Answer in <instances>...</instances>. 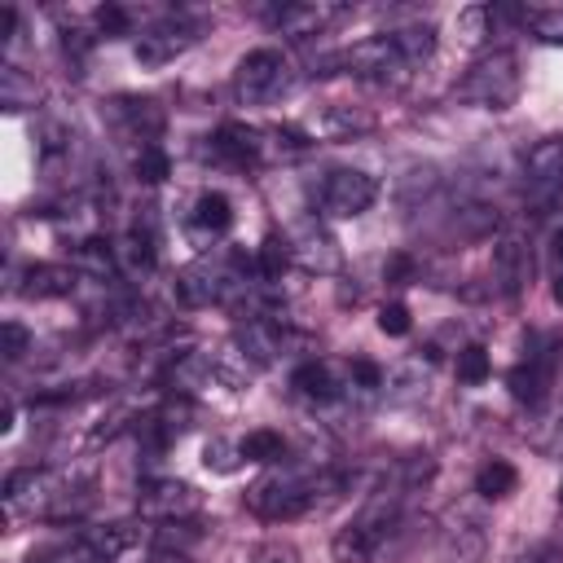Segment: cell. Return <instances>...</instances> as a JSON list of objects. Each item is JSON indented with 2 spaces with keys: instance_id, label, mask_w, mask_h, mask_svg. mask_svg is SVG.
<instances>
[{
  "instance_id": "ab89813d",
  "label": "cell",
  "mask_w": 563,
  "mask_h": 563,
  "mask_svg": "<svg viewBox=\"0 0 563 563\" xmlns=\"http://www.w3.org/2000/svg\"><path fill=\"white\" fill-rule=\"evenodd\" d=\"M554 299L563 303V273H559V282H554Z\"/></svg>"
},
{
  "instance_id": "5bb4252c",
  "label": "cell",
  "mask_w": 563,
  "mask_h": 563,
  "mask_svg": "<svg viewBox=\"0 0 563 563\" xmlns=\"http://www.w3.org/2000/svg\"><path fill=\"white\" fill-rule=\"evenodd\" d=\"M238 343H242V352H246L251 361L268 365V361H273V352L282 347V334H277L268 321H246V325L238 330Z\"/></svg>"
},
{
  "instance_id": "9a60e30c",
  "label": "cell",
  "mask_w": 563,
  "mask_h": 563,
  "mask_svg": "<svg viewBox=\"0 0 563 563\" xmlns=\"http://www.w3.org/2000/svg\"><path fill=\"white\" fill-rule=\"evenodd\" d=\"M391 44H396V53L413 66V62H422V57L435 48V26H427V22H418V26H400V31H391Z\"/></svg>"
},
{
  "instance_id": "d6986e66",
  "label": "cell",
  "mask_w": 563,
  "mask_h": 563,
  "mask_svg": "<svg viewBox=\"0 0 563 563\" xmlns=\"http://www.w3.org/2000/svg\"><path fill=\"white\" fill-rule=\"evenodd\" d=\"M216 295H220V282L207 268H185L176 277V299L180 303H211Z\"/></svg>"
},
{
  "instance_id": "60d3db41",
  "label": "cell",
  "mask_w": 563,
  "mask_h": 563,
  "mask_svg": "<svg viewBox=\"0 0 563 563\" xmlns=\"http://www.w3.org/2000/svg\"><path fill=\"white\" fill-rule=\"evenodd\" d=\"M559 497H563V488H559Z\"/></svg>"
},
{
  "instance_id": "3957f363",
  "label": "cell",
  "mask_w": 563,
  "mask_h": 563,
  "mask_svg": "<svg viewBox=\"0 0 563 563\" xmlns=\"http://www.w3.org/2000/svg\"><path fill=\"white\" fill-rule=\"evenodd\" d=\"M374 194H378L374 176H365V172H356V167H334V172L321 180V194H317V202H321V211H325V216H334V220H347V216H361V211H369Z\"/></svg>"
},
{
  "instance_id": "4316f807",
  "label": "cell",
  "mask_w": 563,
  "mask_h": 563,
  "mask_svg": "<svg viewBox=\"0 0 563 563\" xmlns=\"http://www.w3.org/2000/svg\"><path fill=\"white\" fill-rule=\"evenodd\" d=\"M132 167H136V176H141L145 185H158V180H167V172H172V167H167V154H163L158 145H141V154H136Z\"/></svg>"
},
{
  "instance_id": "5b68a950",
  "label": "cell",
  "mask_w": 563,
  "mask_h": 563,
  "mask_svg": "<svg viewBox=\"0 0 563 563\" xmlns=\"http://www.w3.org/2000/svg\"><path fill=\"white\" fill-rule=\"evenodd\" d=\"M286 88V57L277 48H255L238 62V92L246 101H268Z\"/></svg>"
},
{
  "instance_id": "d4e9b609",
  "label": "cell",
  "mask_w": 563,
  "mask_h": 563,
  "mask_svg": "<svg viewBox=\"0 0 563 563\" xmlns=\"http://www.w3.org/2000/svg\"><path fill=\"white\" fill-rule=\"evenodd\" d=\"M299 260H303L308 268H334V264H339V251H334V242H330V238L308 233V238H303V246H299Z\"/></svg>"
},
{
  "instance_id": "2e32d148",
  "label": "cell",
  "mask_w": 563,
  "mask_h": 563,
  "mask_svg": "<svg viewBox=\"0 0 563 563\" xmlns=\"http://www.w3.org/2000/svg\"><path fill=\"white\" fill-rule=\"evenodd\" d=\"M255 150H260L255 132H251V128H242V123H224V128L216 132V154H224V158H233V163L255 158Z\"/></svg>"
},
{
  "instance_id": "6da1fadb",
  "label": "cell",
  "mask_w": 563,
  "mask_h": 563,
  "mask_svg": "<svg viewBox=\"0 0 563 563\" xmlns=\"http://www.w3.org/2000/svg\"><path fill=\"white\" fill-rule=\"evenodd\" d=\"M391 528H396V501H387V497L369 501V506L334 537V559H339V563H374V554L387 545Z\"/></svg>"
},
{
  "instance_id": "4dcf8cb0",
  "label": "cell",
  "mask_w": 563,
  "mask_h": 563,
  "mask_svg": "<svg viewBox=\"0 0 563 563\" xmlns=\"http://www.w3.org/2000/svg\"><path fill=\"white\" fill-rule=\"evenodd\" d=\"M119 251L128 255V264H132V268H154V246H150V238L132 233V238H128Z\"/></svg>"
},
{
  "instance_id": "ac0fdd59",
  "label": "cell",
  "mask_w": 563,
  "mask_h": 563,
  "mask_svg": "<svg viewBox=\"0 0 563 563\" xmlns=\"http://www.w3.org/2000/svg\"><path fill=\"white\" fill-rule=\"evenodd\" d=\"M194 224L207 229V233H224V229L233 224L229 198H224V194H202V198L194 202Z\"/></svg>"
},
{
  "instance_id": "44dd1931",
  "label": "cell",
  "mask_w": 563,
  "mask_h": 563,
  "mask_svg": "<svg viewBox=\"0 0 563 563\" xmlns=\"http://www.w3.org/2000/svg\"><path fill=\"white\" fill-rule=\"evenodd\" d=\"M75 260H79V268H88L92 277H106V273H114V246H110L106 238H88V242H79Z\"/></svg>"
},
{
  "instance_id": "4fadbf2b",
  "label": "cell",
  "mask_w": 563,
  "mask_h": 563,
  "mask_svg": "<svg viewBox=\"0 0 563 563\" xmlns=\"http://www.w3.org/2000/svg\"><path fill=\"white\" fill-rule=\"evenodd\" d=\"M506 383H510L515 400L537 405V400L545 396V387H550V361H528V365H515Z\"/></svg>"
},
{
  "instance_id": "9c48e42d",
  "label": "cell",
  "mask_w": 563,
  "mask_h": 563,
  "mask_svg": "<svg viewBox=\"0 0 563 563\" xmlns=\"http://www.w3.org/2000/svg\"><path fill=\"white\" fill-rule=\"evenodd\" d=\"M343 62H347V70H356V75H365V79H387L391 70H405V66H409V62L396 53L391 35H378V40L356 44Z\"/></svg>"
},
{
  "instance_id": "484cf974",
  "label": "cell",
  "mask_w": 563,
  "mask_h": 563,
  "mask_svg": "<svg viewBox=\"0 0 563 563\" xmlns=\"http://www.w3.org/2000/svg\"><path fill=\"white\" fill-rule=\"evenodd\" d=\"M286 264H290V242L268 238V242L260 246V277H264V282H277Z\"/></svg>"
},
{
  "instance_id": "52a82bcc",
  "label": "cell",
  "mask_w": 563,
  "mask_h": 563,
  "mask_svg": "<svg viewBox=\"0 0 563 563\" xmlns=\"http://www.w3.org/2000/svg\"><path fill=\"white\" fill-rule=\"evenodd\" d=\"M198 510V493L189 484H176V479H158V484H145L141 488V515L158 519V523H176V519H189Z\"/></svg>"
},
{
  "instance_id": "8fae6325",
  "label": "cell",
  "mask_w": 563,
  "mask_h": 563,
  "mask_svg": "<svg viewBox=\"0 0 563 563\" xmlns=\"http://www.w3.org/2000/svg\"><path fill=\"white\" fill-rule=\"evenodd\" d=\"M31 299H62L75 290V268L66 264H35L26 268V286H22Z\"/></svg>"
},
{
  "instance_id": "7a4b0ae2",
  "label": "cell",
  "mask_w": 563,
  "mask_h": 563,
  "mask_svg": "<svg viewBox=\"0 0 563 563\" xmlns=\"http://www.w3.org/2000/svg\"><path fill=\"white\" fill-rule=\"evenodd\" d=\"M515 92H519V66H515V53H506V48L475 62L471 75L462 79V97L484 110H506L515 101Z\"/></svg>"
},
{
  "instance_id": "cb8c5ba5",
  "label": "cell",
  "mask_w": 563,
  "mask_h": 563,
  "mask_svg": "<svg viewBox=\"0 0 563 563\" xmlns=\"http://www.w3.org/2000/svg\"><path fill=\"white\" fill-rule=\"evenodd\" d=\"M497 224V211L493 207H462L457 216H453V233L457 238H479V233H488Z\"/></svg>"
},
{
  "instance_id": "f35d334b",
  "label": "cell",
  "mask_w": 563,
  "mask_h": 563,
  "mask_svg": "<svg viewBox=\"0 0 563 563\" xmlns=\"http://www.w3.org/2000/svg\"><path fill=\"white\" fill-rule=\"evenodd\" d=\"M154 563H185V554H176V550H163V554H154Z\"/></svg>"
},
{
  "instance_id": "d6a6232c",
  "label": "cell",
  "mask_w": 563,
  "mask_h": 563,
  "mask_svg": "<svg viewBox=\"0 0 563 563\" xmlns=\"http://www.w3.org/2000/svg\"><path fill=\"white\" fill-rule=\"evenodd\" d=\"M532 26H537V35H541V40H550V44H563V9L537 13V18H532Z\"/></svg>"
},
{
  "instance_id": "83f0119b",
  "label": "cell",
  "mask_w": 563,
  "mask_h": 563,
  "mask_svg": "<svg viewBox=\"0 0 563 563\" xmlns=\"http://www.w3.org/2000/svg\"><path fill=\"white\" fill-rule=\"evenodd\" d=\"M457 378L462 383H484L488 378V352L479 343H471V347L457 352Z\"/></svg>"
},
{
  "instance_id": "1f68e13d",
  "label": "cell",
  "mask_w": 563,
  "mask_h": 563,
  "mask_svg": "<svg viewBox=\"0 0 563 563\" xmlns=\"http://www.w3.org/2000/svg\"><path fill=\"white\" fill-rule=\"evenodd\" d=\"M378 330H383V334H409V308H405V303L378 308Z\"/></svg>"
},
{
  "instance_id": "30bf717a",
  "label": "cell",
  "mask_w": 563,
  "mask_h": 563,
  "mask_svg": "<svg viewBox=\"0 0 563 563\" xmlns=\"http://www.w3.org/2000/svg\"><path fill=\"white\" fill-rule=\"evenodd\" d=\"M493 277L501 282V290H519L532 277V255L519 238H501L493 246Z\"/></svg>"
},
{
  "instance_id": "e575fe53",
  "label": "cell",
  "mask_w": 563,
  "mask_h": 563,
  "mask_svg": "<svg viewBox=\"0 0 563 563\" xmlns=\"http://www.w3.org/2000/svg\"><path fill=\"white\" fill-rule=\"evenodd\" d=\"M383 273H387V282H396V286H405V282L413 277V264H409V255H391Z\"/></svg>"
},
{
  "instance_id": "f546056e",
  "label": "cell",
  "mask_w": 563,
  "mask_h": 563,
  "mask_svg": "<svg viewBox=\"0 0 563 563\" xmlns=\"http://www.w3.org/2000/svg\"><path fill=\"white\" fill-rule=\"evenodd\" d=\"M26 347H31V334H26L18 321H4V325H0V352H4V361H22Z\"/></svg>"
},
{
  "instance_id": "277c9868",
  "label": "cell",
  "mask_w": 563,
  "mask_h": 563,
  "mask_svg": "<svg viewBox=\"0 0 563 563\" xmlns=\"http://www.w3.org/2000/svg\"><path fill=\"white\" fill-rule=\"evenodd\" d=\"M194 40H198V22H194V18H185V13L158 18L154 26L141 31V40H136V62H145V66H163V62L180 57Z\"/></svg>"
},
{
  "instance_id": "d590c367",
  "label": "cell",
  "mask_w": 563,
  "mask_h": 563,
  "mask_svg": "<svg viewBox=\"0 0 563 563\" xmlns=\"http://www.w3.org/2000/svg\"><path fill=\"white\" fill-rule=\"evenodd\" d=\"M352 378H356L361 387H378V383H383V369H378L374 361H352Z\"/></svg>"
},
{
  "instance_id": "8d00e7d4",
  "label": "cell",
  "mask_w": 563,
  "mask_h": 563,
  "mask_svg": "<svg viewBox=\"0 0 563 563\" xmlns=\"http://www.w3.org/2000/svg\"><path fill=\"white\" fill-rule=\"evenodd\" d=\"M550 255H554V264L563 268V229H559V233L550 238Z\"/></svg>"
},
{
  "instance_id": "8992f818",
  "label": "cell",
  "mask_w": 563,
  "mask_h": 563,
  "mask_svg": "<svg viewBox=\"0 0 563 563\" xmlns=\"http://www.w3.org/2000/svg\"><path fill=\"white\" fill-rule=\"evenodd\" d=\"M317 501V484H299V479H268L251 493V510L264 519H295Z\"/></svg>"
},
{
  "instance_id": "7c38bea8",
  "label": "cell",
  "mask_w": 563,
  "mask_h": 563,
  "mask_svg": "<svg viewBox=\"0 0 563 563\" xmlns=\"http://www.w3.org/2000/svg\"><path fill=\"white\" fill-rule=\"evenodd\" d=\"M523 172L532 185H559L563 180V141H541L528 150Z\"/></svg>"
},
{
  "instance_id": "603a6c76",
  "label": "cell",
  "mask_w": 563,
  "mask_h": 563,
  "mask_svg": "<svg viewBox=\"0 0 563 563\" xmlns=\"http://www.w3.org/2000/svg\"><path fill=\"white\" fill-rule=\"evenodd\" d=\"M238 457H246V462H273V457H282V435L277 431H251L238 444Z\"/></svg>"
},
{
  "instance_id": "ba28073f",
  "label": "cell",
  "mask_w": 563,
  "mask_h": 563,
  "mask_svg": "<svg viewBox=\"0 0 563 563\" xmlns=\"http://www.w3.org/2000/svg\"><path fill=\"white\" fill-rule=\"evenodd\" d=\"M343 9L339 4H325V0H308V4H282V9H273V26L282 31V35H290V40H308V35H321L334 18H339Z\"/></svg>"
},
{
  "instance_id": "836d02e7",
  "label": "cell",
  "mask_w": 563,
  "mask_h": 563,
  "mask_svg": "<svg viewBox=\"0 0 563 563\" xmlns=\"http://www.w3.org/2000/svg\"><path fill=\"white\" fill-rule=\"evenodd\" d=\"M97 26H101L106 35H123V31H128V13H123L119 4H101V9H97Z\"/></svg>"
},
{
  "instance_id": "74e56055",
  "label": "cell",
  "mask_w": 563,
  "mask_h": 563,
  "mask_svg": "<svg viewBox=\"0 0 563 563\" xmlns=\"http://www.w3.org/2000/svg\"><path fill=\"white\" fill-rule=\"evenodd\" d=\"M523 563H559V559H554V550H537V554L523 559Z\"/></svg>"
},
{
  "instance_id": "ffe728a7",
  "label": "cell",
  "mask_w": 563,
  "mask_h": 563,
  "mask_svg": "<svg viewBox=\"0 0 563 563\" xmlns=\"http://www.w3.org/2000/svg\"><path fill=\"white\" fill-rule=\"evenodd\" d=\"M515 466L510 462H501V457H493V462H484L479 466V475H475V493H484V497H506L510 488H515Z\"/></svg>"
},
{
  "instance_id": "e0dca14e",
  "label": "cell",
  "mask_w": 563,
  "mask_h": 563,
  "mask_svg": "<svg viewBox=\"0 0 563 563\" xmlns=\"http://www.w3.org/2000/svg\"><path fill=\"white\" fill-rule=\"evenodd\" d=\"M31 563H110V559H106V554L88 541V532H84V537H75V541H62V545L35 554Z\"/></svg>"
},
{
  "instance_id": "7402d4cb",
  "label": "cell",
  "mask_w": 563,
  "mask_h": 563,
  "mask_svg": "<svg viewBox=\"0 0 563 563\" xmlns=\"http://www.w3.org/2000/svg\"><path fill=\"white\" fill-rule=\"evenodd\" d=\"M295 387H299L303 396H312V400H330V396H334V378H330V369L317 365V361H303V365L295 369Z\"/></svg>"
},
{
  "instance_id": "f1b7e54d",
  "label": "cell",
  "mask_w": 563,
  "mask_h": 563,
  "mask_svg": "<svg viewBox=\"0 0 563 563\" xmlns=\"http://www.w3.org/2000/svg\"><path fill=\"white\" fill-rule=\"evenodd\" d=\"M154 541H158L163 550H176V554H180L185 545H194V541H198V532H194V528H189L185 519H176V523H158Z\"/></svg>"
}]
</instances>
